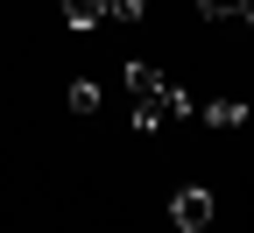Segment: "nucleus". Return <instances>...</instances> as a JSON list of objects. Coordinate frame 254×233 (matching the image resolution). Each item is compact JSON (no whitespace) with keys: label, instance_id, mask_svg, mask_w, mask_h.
Segmentation results:
<instances>
[{"label":"nucleus","instance_id":"1","mask_svg":"<svg viewBox=\"0 0 254 233\" xmlns=\"http://www.w3.org/2000/svg\"><path fill=\"white\" fill-rule=\"evenodd\" d=\"M170 219H177L184 233H205V226H212V191H198V184H184V191L170 198Z\"/></svg>","mask_w":254,"mask_h":233},{"label":"nucleus","instance_id":"2","mask_svg":"<svg viewBox=\"0 0 254 233\" xmlns=\"http://www.w3.org/2000/svg\"><path fill=\"white\" fill-rule=\"evenodd\" d=\"M198 21H212V28H226V21H254V0H198Z\"/></svg>","mask_w":254,"mask_h":233},{"label":"nucleus","instance_id":"3","mask_svg":"<svg viewBox=\"0 0 254 233\" xmlns=\"http://www.w3.org/2000/svg\"><path fill=\"white\" fill-rule=\"evenodd\" d=\"M64 21L71 28H99L106 21V0H64Z\"/></svg>","mask_w":254,"mask_h":233},{"label":"nucleus","instance_id":"4","mask_svg":"<svg viewBox=\"0 0 254 233\" xmlns=\"http://www.w3.org/2000/svg\"><path fill=\"white\" fill-rule=\"evenodd\" d=\"M205 120H212V127H240V120H247V106H240V99H212Z\"/></svg>","mask_w":254,"mask_h":233},{"label":"nucleus","instance_id":"5","mask_svg":"<svg viewBox=\"0 0 254 233\" xmlns=\"http://www.w3.org/2000/svg\"><path fill=\"white\" fill-rule=\"evenodd\" d=\"M92 106H99V85L78 78V85H71V113H92Z\"/></svg>","mask_w":254,"mask_h":233},{"label":"nucleus","instance_id":"6","mask_svg":"<svg viewBox=\"0 0 254 233\" xmlns=\"http://www.w3.org/2000/svg\"><path fill=\"white\" fill-rule=\"evenodd\" d=\"M106 21H141V0H106Z\"/></svg>","mask_w":254,"mask_h":233}]
</instances>
